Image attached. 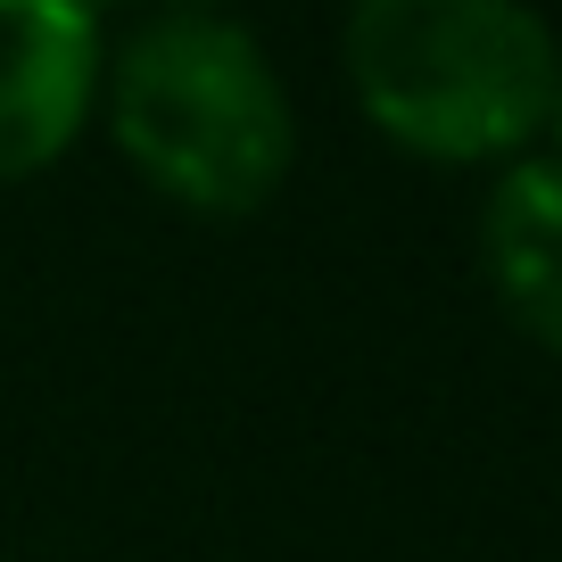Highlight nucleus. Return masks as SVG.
<instances>
[{"label": "nucleus", "mask_w": 562, "mask_h": 562, "mask_svg": "<svg viewBox=\"0 0 562 562\" xmlns=\"http://www.w3.org/2000/svg\"><path fill=\"white\" fill-rule=\"evenodd\" d=\"M124 166L191 215H257L299 166V108L257 25L224 9H149L100 67Z\"/></svg>", "instance_id": "nucleus-1"}, {"label": "nucleus", "mask_w": 562, "mask_h": 562, "mask_svg": "<svg viewBox=\"0 0 562 562\" xmlns=\"http://www.w3.org/2000/svg\"><path fill=\"white\" fill-rule=\"evenodd\" d=\"M339 67L381 140L430 166H513L562 100V42L521 0H356Z\"/></svg>", "instance_id": "nucleus-2"}, {"label": "nucleus", "mask_w": 562, "mask_h": 562, "mask_svg": "<svg viewBox=\"0 0 562 562\" xmlns=\"http://www.w3.org/2000/svg\"><path fill=\"white\" fill-rule=\"evenodd\" d=\"M108 34L75 0H0V182L58 166L100 108Z\"/></svg>", "instance_id": "nucleus-3"}, {"label": "nucleus", "mask_w": 562, "mask_h": 562, "mask_svg": "<svg viewBox=\"0 0 562 562\" xmlns=\"http://www.w3.org/2000/svg\"><path fill=\"white\" fill-rule=\"evenodd\" d=\"M480 273L513 331L562 356V158L496 166L480 199Z\"/></svg>", "instance_id": "nucleus-4"}, {"label": "nucleus", "mask_w": 562, "mask_h": 562, "mask_svg": "<svg viewBox=\"0 0 562 562\" xmlns=\"http://www.w3.org/2000/svg\"><path fill=\"white\" fill-rule=\"evenodd\" d=\"M546 140H554V149H546V158H562V100H554V116H546Z\"/></svg>", "instance_id": "nucleus-5"}]
</instances>
